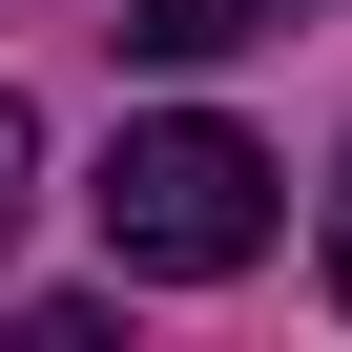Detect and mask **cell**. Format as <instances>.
<instances>
[{"instance_id": "obj_1", "label": "cell", "mask_w": 352, "mask_h": 352, "mask_svg": "<svg viewBox=\"0 0 352 352\" xmlns=\"http://www.w3.org/2000/svg\"><path fill=\"white\" fill-rule=\"evenodd\" d=\"M83 208H104V270L208 290V270H249V249H270V145L166 104V124H124V145H104V187H83Z\"/></svg>"}, {"instance_id": "obj_2", "label": "cell", "mask_w": 352, "mask_h": 352, "mask_svg": "<svg viewBox=\"0 0 352 352\" xmlns=\"http://www.w3.org/2000/svg\"><path fill=\"white\" fill-rule=\"evenodd\" d=\"M270 21H290V0H124L145 63H228V42H270Z\"/></svg>"}, {"instance_id": "obj_3", "label": "cell", "mask_w": 352, "mask_h": 352, "mask_svg": "<svg viewBox=\"0 0 352 352\" xmlns=\"http://www.w3.org/2000/svg\"><path fill=\"white\" fill-rule=\"evenodd\" d=\"M21 187H42V124H21V104H0V228H21Z\"/></svg>"}, {"instance_id": "obj_4", "label": "cell", "mask_w": 352, "mask_h": 352, "mask_svg": "<svg viewBox=\"0 0 352 352\" xmlns=\"http://www.w3.org/2000/svg\"><path fill=\"white\" fill-rule=\"evenodd\" d=\"M331 290H352V187H331Z\"/></svg>"}]
</instances>
